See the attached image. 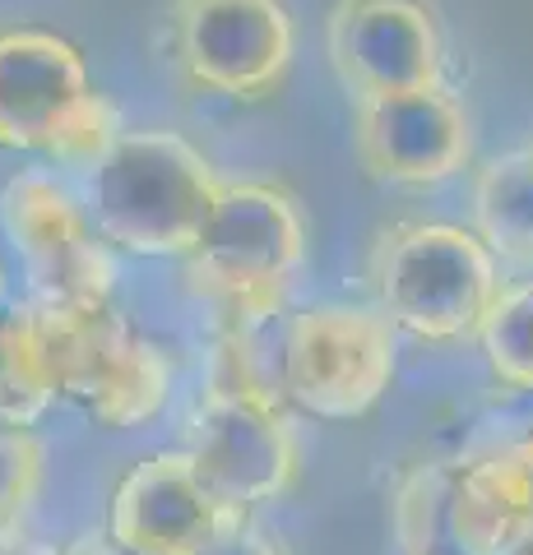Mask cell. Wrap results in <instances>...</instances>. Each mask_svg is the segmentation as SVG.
Masks as SVG:
<instances>
[{"instance_id": "2e32d148", "label": "cell", "mask_w": 533, "mask_h": 555, "mask_svg": "<svg viewBox=\"0 0 533 555\" xmlns=\"http://www.w3.org/2000/svg\"><path fill=\"white\" fill-rule=\"evenodd\" d=\"M478 347H483L496 385L515 393H533V278L502 287V297H496V306L483 320Z\"/></svg>"}, {"instance_id": "5b68a950", "label": "cell", "mask_w": 533, "mask_h": 555, "mask_svg": "<svg viewBox=\"0 0 533 555\" xmlns=\"http://www.w3.org/2000/svg\"><path fill=\"white\" fill-rule=\"evenodd\" d=\"M47 328L56 398L102 430H140L172 398V366L116 306H38Z\"/></svg>"}, {"instance_id": "7c38bea8", "label": "cell", "mask_w": 533, "mask_h": 555, "mask_svg": "<svg viewBox=\"0 0 533 555\" xmlns=\"http://www.w3.org/2000/svg\"><path fill=\"white\" fill-rule=\"evenodd\" d=\"M228 518L232 509H223L210 495V486L195 473V459L186 449H167L135 463L122 477L107 532L140 555H195Z\"/></svg>"}, {"instance_id": "cb8c5ba5", "label": "cell", "mask_w": 533, "mask_h": 555, "mask_svg": "<svg viewBox=\"0 0 533 555\" xmlns=\"http://www.w3.org/2000/svg\"><path fill=\"white\" fill-rule=\"evenodd\" d=\"M520 555H533V546H529V551H520Z\"/></svg>"}, {"instance_id": "44dd1931", "label": "cell", "mask_w": 533, "mask_h": 555, "mask_svg": "<svg viewBox=\"0 0 533 555\" xmlns=\"http://www.w3.org/2000/svg\"><path fill=\"white\" fill-rule=\"evenodd\" d=\"M71 555H140V551L122 546V542H116L112 532H93V537H84V542H79Z\"/></svg>"}, {"instance_id": "7402d4cb", "label": "cell", "mask_w": 533, "mask_h": 555, "mask_svg": "<svg viewBox=\"0 0 533 555\" xmlns=\"http://www.w3.org/2000/svg\"><path fill=\"white\" fill-rule=\"evenodd\" d=\"M5 292H10V273H5V264H0V310L10 306V297H5Z\"/></svg>"}, {"instance_id": "30bf717a", "label": "cell", "mask_w": 533, "mask_h": 555, "mask_svg": "<svg viewBox=\"0 0 533 555\" xmlns=\"http://www.w3.org/2000/svg\"><path fill=\"white\" fill-rule=\"evenodd\" d=\"M325 51L353 102L445 83V33L427 0H334Z\"/></svg>"}, {"instance_id": "6da1fadb", "label": "cell", "mask_w": 533, "mask_h": 555, "mask_svg": "<svg viewBox=\"0 0 533 555\" xmlns=\"http://www.w3.org/2000/svg\"><path fill=\"white\" fill-rule=\"evenodd\" d=\"M218 171L191 139L172 130H122L84 171V208L107 246L140 259H191L210 228Z\"/></svg>"}, {"instance_id": "8992f818", "label": "cell", "mask_w": 533, "mask_h": 555, "mask_svg": "<svg viewBox=\"0 0 533 555\" xmlns=\"http://www.w3.org/2000/svg\"><path fill=\"white\" fill-rule=\"evenodd\" d=\"M163 38L186 89L242 107L283 93L297 61L288 0H172Z\"/></svg>"}, {"instance_id": "ba28073f", "label": "cell", "mask_w": 533, "mask_h": 555, "mask_svg": "<svg viewBox=\"0 0 533 555\" xmlns=\"http://www.w3.org/2000/svg\"><path fill=\"white\" fill-rule=\"evenodd\" d=\"M0 236L20 259L38 306H112L116 259L79 190L56 171H14L0 185Z\"/></svg>"}, {"instance_id": "5bb4252c", "label": "cell", "mask_w": 533, "mask_h": 555, "mask_svg": "<svg viewBox=\"0 0 533 555\" xmlns=\"http://www.w3.org/2000/svg\"><path fill=\"white\" fill-rule=\"evenodd\" d=\"M56 403L47 328L38 301H10L0 310V422L33 426Z\"/></svg>"}, {"instance_id": "d6986e66", "label": "cell", "mask_w": 533, "mask_h": 555, "mask_svg": "<svg viewBox=\"0 0 533 555\" xmlns=\"http://www.w3.org/2000/svg\"><path fill=\"white\" fill-rule=\"evenodd\" d=\"M195 555H288V551H283V542H274L265 528H255L246 514H232Z\"/></svg>"}, {"instance_id": "ac0fdd59", "label": "cell", "mask_w": 533, "mask_h": 555, "mask_svg": "<svg viewBox=\"0 0 533 555\" xmlns=\"http://www.w3.org/2000/svg\"><path fill=\"white\" fill-rule=\"evenodd\" d=\"M47 473V444L28 426L0 422V532H10L33 509Z\"/></svg>"}, {"instance_id": "277c9868", "label": "cell", "mask_w": 533, "mask_h": 555, "mask_svg": "<svg viewBox=\"0 0 533 555\" xmlns=\"http://www.w3.org/2000/svg\"><path fill=\"white\" fill-rule=\"evenodd\" d=\"M371 287L385 320L413 343L455 347L483 334L502 297V264L487 241L459 222H404L381 236Z\"/></svg>"}, {"instance_id": "e0dca14e", "label": "cell", "mask_w": 533, "mask_h": 555, "mask_svg": "<svg viewBox=\"0 0 533 555\" xmlns=\"http://www.w3.org/2000/svg\"><path fill=\"white\" fill-rule=\"evenodd\" d=\"M450 486L455 463H427L418 467L394 495V532L408 555H441L445 542V518H450Z\"/></svg>"}, {"instance_id": "ffe728a7", "label": "cell", "mask_w": 533, "mask_h": 555, "mask_svg": "<svg viewBox=\"0 0 533 555\" xmlns=\"http://www.w3.org/2000/svg\"><path fill=\"white\" fill-rule=\"evenodd\" d=\"M0 555H71V551H56V546L38 542V537L10 528V532H0Z\"/></svg>"}, {"instance_id": "9c48e42d", "label": "cell", "mask_w": 533, "mask_h": 555, "mask_svg": "<svg viewBox=\"0 0 533 555\" xmlns=\"http://www.w3.org/2000/svg\"><path fill=\"white\" fill-rule=\"evenodd\" d=\"M186 454L195 459L210 495L232 514L288 495L302 467V444L288 408L251 375L214 379L191 422Z\"/></svg>"}, {"instance_id": "3957f363", "label": "cell", "mask_w": 533, "mask_h": 555, "mask_svg": "<svg viewBox=\"0 0 533 555\" xmlns=\"http://www.w3.org/2000/svg\"><path fill=\"white\" fill-rule=\"evenodd\" d=\"M122 130V112L93 83L71 38L51 28L0 33V149L33 153L61 171H89Z\"/></svg>"}, {"instance_id": "603a6c76", "label": "cell", "mask_w": 533, "mask_h": 555, "mask_svg": "<svg viewBox=\"0 0 533 555\" xmlns=\"http://www.w3.org/2000/svg\"><path fill=\"white\" fill-rule=\"evenodd\" d=\"M520 449H524V454H529V459H533V430H529V436H524V440H520Z\"/></svg>"}, {"instance_id": "4fadbf2b", "label": "cell", "mask_w": 533, "mask_h": 555, "mask_svg": "<svg viewBox=\"0 0 533 555\" xmlns=\"http://www.w3.org/2000/svg\"><path fill=\"white\" fill-rule=\"evenodd\" d=\"M445 542L455 555H520L533 546V459L520 444L455 463Z\"/></svg>"}, {"instance_id": "7a4b0ae2", "label": "cell", "mask_w": 533, "mask_h": 555, "mask_svg": "<svg viewBox=\"0 0 533 555\" xmlns=\"http://www.w3.org/2000/svg\"><path fill=\"white\" fill-rule=\"evenodd\" d=\"M302 264L306 218L297 199L274 181H228L195 255L186 259V283L242 338L283 315Z\"/></svg>"}, {"instance_id": "52a82bcc", "label": "cell", "mask_w": 533, "mask_h": 555, "mask_svg": "<svg viewBox=\"0 0 533 555\" xmlns=\"http://www.w3.org/2000/svg\"><path fill=\"white\" fill-rule=\"evenodd\" d=\"M399 328L381 306L316 301L283 324V393L320 422H357L394 385Z\"/></svg>"}, {"instance_id": "8fae6325", "label": "cell", "mask_w": 533, "mask_h": 555, "mask_svg": "<svg viewBox=\"0 0 533 555\" xmlns=\"http://www.w3.org/2000/svg\"><path fill=\"white\" fill-rule=\"evenodd\" d=\"M353 153L371 181L427 190L473 163V116L445 83L353 102Z\"/></svg>"}, {"instance_id": "9a60e30c", "label": "cell", "mask_w": 533, "mask_h": 555, "mask_svg": "<svg viewBox=\"0 0 533 555\" xmlns=\"http://www.w3.org/2000/svg\"><path fill=\"white\" fill-rule=\"evenodd\" d=\"M473 222L496 259L533 269V149L506 153L478 171Z\"/></svg>"}]
</instances>
